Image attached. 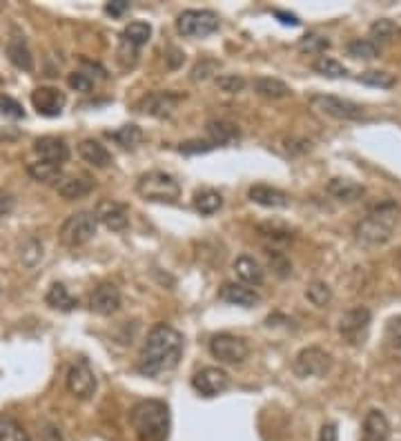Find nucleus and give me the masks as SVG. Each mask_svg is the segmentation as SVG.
Wrapping results in <instances>:
<instances>
[{
	"mask_svg": "<svg viewBox=\"0 0 401 441\" xmlns=\"http://www.w3.org/2000/svg\"><path fill=\"white\" fill-rule=\"evenodd\" d=\"M368 328H370V310L368 308H352L348 310L345 315L339 321V332L341 337L357 346V343H364L366 335H368Z\"/></svg>",
	"mask_w": 401,
	"mask_h": 441,
	"instance_id": "9b49d317",
	"label": "nucleus"
},
{
	"mask_svg": "<svg viewBox=\"0 0 401 441\" xmlns=\"http://www.w3.org/2000/svg\"><path fill=\"white\" fill-rule=\"evenodd\" d=\"M205 130H207L210 141H212L216 147H219V145L237 143L239 138H241L239 127H237L234 123H232V121H225V118H212V121H207Z\"/></svg>",
	"mask_w": 401,
	"mask_h": 441,
	"instance_id": "aec40b11",
	"label": "nucleus"
},
{
	"mask_svg": "<svg viewBox=\"0 0 401 441\" xmlns=\"http://www.w3.org/2000/svg\"><path fill=\"white\" fill-rule=\"evenodd\" d=\"M110 136L125 149H134L143 143V130L139 125H123L121 130L110 132Z\"/></svg>",
	"mask_w": 401,
	"mask_h": 441,
	"instance_id": "f704fd0d",
	"label": "nucleus"
},
{
	"mask_svg": "<svg viewBox=\"0 0 401 441\" xmlns=\"http://www.w3.org/2000/svg\"><path fill=\"white\" fill-rule=\"evenodd\" d=\"M305 297H308V301L312 306L316 308H323L325 303H330L332 299V290L328 283H321V281H314L308 285V290H305Z\"/></svg>",
	"mask_w": 401,
	"mask_h": 441,
	"instance_id": "e433bc0d",
	"label": "nucleus"
},
{
	"mask_svg": "<svg viewBox=\"0 0 401 441\" xmlns=\"http://www.w3.org/2000/svg\"><path fill=\"white\" fill-rule=\"evenodd\" d=\"M386 343L390 346V350L401 357V315L393 317L388 321V326H386Z\"/></svg>",
	"mask_w": 401,
	"mask_h": 441,
	"instance_id": "58836bf2",
	"label": "nucleus"
},
{
	"mask_svg": "<svg viewBox=\"0 0 401 441\" xmlns=\"http://www.w3.org/2000/svg\"><path fill=\"white\" fill-rule=\"evenodd\" d=\"M377 45L373 40H368V38H357L352 40L350 45H348V56H352V58H364V60H370L377 56Z\"/></svg>",
	"mask_w": 401,
	"mask_h": 441,
	"instance_id": "4c0bfd02",
	"label": "nucleus"
},
{
	"mask_svg": "<svg viewBox=\"0 0 401 441\" xmlns=\"http://www.w3.org/2000/svg\"><path fill=\"white\" fill-rule=\"evenodd\" d=\"M183 354V335L167 324H156L139 354V372L145 376H158L174 370Z\"/></svg>",
	"mask_w": 401,
	"mask_h": 441,
	"instance_id": "f257e3e1",
	"label": "nucleus"
},
{
	"mask_svg": "<svg viewBox=\"0 0 401 441\" xmlns=\"http://www.w3.org/2000/svg\"><path fill=\"white\" fill-rule=\"evenodd\" d=\"M328 194L334 197L336 201H343V203H352L357 199H361L364 194V185H359V183L350 181V178H332L328 183Z\"/></svg>",
	"mask_w": 401,
	"mask_h": 441,
	"instance_id": "a878e982",
	"label": "nucleus"
},
{
	"mask_svg": "<svg viewBox=\"0 0 401 441\" xmlns=\"http://www.w3.org/2000/svg\"><path fill=\"white\" fill-rule=\"evenodd\" d=\"M34 152L40 156V160H47V163H65L69 158V147L67 143L58 136H40L34 143Z\"/></svg>",
	"mask_w": 401,
	"mask_h": 441,
	"instance_id": "f3484780",
	"label": "nucleus"
},
{
	"mask_svg": "<svg viewBox=\"0 0 401 441\" xmlns=\"http://www.w3.org/2000/svg\"><path fill=\"white\" fill-rule=\"evenodd\" d=\"M332 357L319 346L303 348L292 361V372L301 376V379H308V376H325V372L330 370Z\"/></svg>",
	"mask_w": 401,
	"mask_h": 441,
	"instance_id": "0eeeda50",
	"label": "nucleus"
},
{
	"mask_svg": "<svg viewBox=\"0 0 401 441\" xmlns=\"http://www.w3.org/2000/svg\"><path fill=\"white\" fill-rule=\"evenodd\" d=\"M194 208L200 214L210 217V214H214V212H219L221 208H223V197H221L219 192H214V190H200V192H196V197H194Z\"/></svg>",
	"mask_w": 401,
	"mask_h": 441,
	"instance_id": "473e14b6",
	"label": "nucleus"
},
{
	"mask_svg": "<svg viewBox=\"0 0 401 441\" xmlns=\"http://www.w3.org/2000/svg\"><path fill=\"white\" fill-rule=\"evenodd\" d=\"M216 85L219 90H223L228 94H239L246 88V78L239 76V74H221V76H216Z\"/></svg>",
	"mask_w": 401,
	"mask_h": 441,
	"instance_id": "a19ab883",
	"label": "nucleus"
},
{
	"mask_svg": "<svg viewBox=\"0 0 401 441\" xmlns=\"http://www.w3.org/2000/svg\"><path fill=\"white\" fill-rule=\"evenodd\" d=\"M152 36V27L147 23H141V20H136V23H130L128 27L123 29L121 34V40L128 42V45H132L134 49H141L147 40H150Z\"/></svg>",
	"mask_w": 401,
	"mask_h": 441,
	"instance_id": "c756f323",
	"label": "nucleus"
},
{
	"mask_svg": "<svg viewBox=\"0 0 401 441\" xmlns=\"http://www.w3.org/2000/svg\"><path fill=\"white\" fill-rule=\"evenodd\" d=\"M255 92L266 96V99H286L290 96V88L279 78H270V76H261L255 81Z\"/></svg>",
	"mask_w": 401,
	"mask_h": 441,
	"instance_id": "7c9ffc66",
	"label": "nucleus"
},
{
	"mask_svg": "<svg viewBox=\"0 0 401 441\" xmlns=\"http://www.w3.org/2000/svg\"><path fill=\"white\" fill-rule=\"evenodd\" d=\"M7 56L12 60V65L20 72H31L34 69V56H31V51L27 47V42L23 36L14 34L7 42Z\"/></svg>",
	"mask_w": 401,
	"mask_h": 441,
	"instance_id": "412c9836",
	"label": "nucleus"
},
{
	"mask_svg": "<svg viewBox=\"0 0 401 441\" xmlns=\"http://www.w3.org/2000/svg\"><path fill=\"white\" fill-rule=\"evenodd\" d=\"M130 424L139 441H167L170 437V408L158 399L139 401L130 413Z\"/></svg>",
	"mask_w": 401,
	"mask_h": 441,
	"instance_id": "f03ea898",
	"label": "nucleus"
},
{
	"mask_svg": "<svg viewBox=\"0 0 401 441\" xmlns=\"http://www.w3.org/2000/svg\"><path fill=\"white\" fill-rule=\"evenodd\" d=\"M96 228H99V221H96V214L94 212L71 214V217H67V221L60 225V232H58L60 243L67 247L85 245L94 239Z\"/></svg>",
	"mask_w": 401,
	"mask_h": 441,
	"instance_id": "39448f33",
	"label": "nucleus"
},
{
	"mask_svg": "<svg viewBox=\"0 0 401 441\" xmlns=\"http://www.w3.org/2000/svg\"><path fill=\"white\" fill-rule=\"evenodd\" d=\"M89 308L96 312V315L110 317L114 312H119L121 308V290L114 283H101L89 297Z\"/></svg>",
	"mask_w": 401,
	"mask_h": 441,
	"instance_id": "4468645a",
	"label": "nucleus"
},
{
	"mask_svg": "<svg viewBox=\"0 0 401 441\" xmlns=\"http://www.w3.org/2000/svg\"><path fill=\"white\" fill-rule=\"evenodd\" d=\"M130 9V3L128 0H112V3H108V7H105V12L112 14V16H121Z\"/></svg>",
	"mask_w": 401,
	"mask_h": 441,
	"instance_id": "de8ad7c7",
	"label": "nucleus"
},
{
	"mask_svg": "<svg viewBox=\"0 0 401 441\" xmlns=\"http://www.w3.org/2000/svg\"><path fill=\"white\" fill-rule=\"evenodd\" d=\"M67 85H69L71 90H76V92H89V90L94 88V81L87 76V74H83V72H74V74H69Z\"/></svg>",
	"mask_w": 401,
	"mask_h": 441,
	"instance_id": "c03bdc74",
	"label": "nucleus"
},
{
	"mask_svg": "<svg viewBox=\"0 0 401 441\" xmlns=\"http://www.w3.org/2000/svg\"><path fill=\"white\" fill-rule=\"evenodd\" d=\"M330 47V40L323 38V36H316V34H308L303 36L299 42V49L301 51H308V53H321Z\"/></svg>",
	"mask_w": 401,
	"mask_h": 441,
	"instance_id": "79ce46f5",
	"label": "nucleus"
},
{
	"mask_svg": "<svg viewBox=\"0 0 401 441\" xmlns=\"http://www.w3.org/2000/svg\"><path fill=\"white\" fill-rule=\"evenodd\" d=\"M27 174L38 181L45 183V185H58L62 181V169L56 163H47V160H38V163H29L27 165Z\"/></svg>",
	"mask_w": 401,
	"mask_h": 441,
	"instance_id": "bb28decb",
	"label": "nucleus"
},
{
	"mask_svg": "<svg viewBox=\"0 0 401 441\" xmlns=\"http://www.w3.org/2000/svg\"><path fill=\"white\" fill-rule=\"evenodd\" d=\"M216 145L212 141H185L178 147V152L181 154H205V152H212Z\"/></svg>",
	"mask_w": 401,
	"mask_h": 441,
	"instance_id": "37998d69",
	"label": "nucleus"
},
{
	"mask_svg": "<svg viewBox=\"0 0 401 441\" xmlns=\"http://www.w3.org/2000/svg\"><path fill=\"white\" fill-rule=\"evenodd\" d=\"M310 103L316 112H321L323 116L336 118V121H359V118H364V107L361 105L339 99V96L316 94V96H312Z\"/></svg>",
	"mask_w": 401,
	"mask_h": 441,
	"instance_id": "6e6552de",
	"label": "nucleus"
},
{
	"mask_svg": "<svg viewBox=\"0 0 401 441\" xmlns=\"http://www.w3.org/2000/svg\"><path fill=\"white\" fill-rule=\"evenodd\" d=\"M274 16H277L283 25H290V27H297L299 25V18L294 16V14H288V12H281V9H277V12H274Z\"/></svg>",
	"mask_w": 401,
	"mask_h": 441,
	"instance_id": "603ef678",
	"label": "nucleus"
},
{
	"mask_svg": "<svg viewBox=\"0 0 401 441\" xmlns=\"http://www.w3.org/2000/svg\"><path fill=\"white\" fill-rule=\"evenodd\" d=\"M45 303L49 308H54V310H60V312H71L74 308H76V299L67 292V288L62 283H54L47 290Z\"/></svg>",
	"mask_w": 401,
	"mask_h": 441,
	"instance_id": "cd10ccee",
	"label": "nucleus"
},
{
	"mask_svg": "<svg viewBox=\"0 0 401 441\" xmlns=\"http://www.w3.org/2000/svg\"><path fill=\"white\" fill-rule=\"evenodd\" d=\"M136 192L145 201H156V203H176L181 197V185L178 181L161 169L145 172L136 181Z\"/></svg>",
	"mask_w": 401,
	"mask_h": 441,
	"instance_id": "20e7f679",
	"label": "nucleus"
},
{
	"mask_svg": "<svg viewBox=\"0 0 401 441\" xmlns=\"http://www.w3.org/2000/svg\"><path fill=\"white\" fill-rule=\"evenodd\" d=\"M270 261H272V265H274V267H277V272H279L281 276H286V274L292 270V265H290L286 259H283V256H279V254H274V259L270 256Z\"/></svg>",
	"mask_w": 401,
	"mask_h": 441,
	"instance_id": "3c124183",
	"label": "nucleus"
},
{
	"mask_svg": "<svg viewBox=\"0 0 401 441\" xmlns=\"http://www.w3.org/2000/svg\"><path fill=\"white\" fill-rule=\"evenodd\" d=\"M192 388L200 397H219L221 392H225L230 388V374L223 368L207 365V368H200L198 372H194Z\"/></svg>",
	"mask_w": 401,
	"mask_h": 441,
	"instance_id": "9d476101",
	"label": "nucleus"
},
{
	"mask_svg": "<svg viewBox=\"0 0 401 441\" xmlns=\"http://www.w3.org/2000/svg\"><path fill=\"white\" fill-rule=\"evenodd\" d=\"M257 232L263 236V239H268L272 243H288L294 239V232L288 228L286 223L281 221H266V223H259L257 225Z\"/></svg>",
	"mask_w": 401,
	"mask_h": 441,
	"instance_id": "c85d7f7f",
	"label": "nucleus"
},
{
	"mask_svg": "<svg viewBox=\"0 0 401 441\" xmlns=\"http://www.w3.org/2000/svg\"><path fill=\"white\" fill-rule=\"evenodd\" d=\"M210 352L212 357L219 359L221 363H241L248 359L250 348L246 339L234 337V335H214L210 341Z\"/></svg>",
	"mask_w": 401,
	"mask_h": 441,
	"instance_id": "1a4fd4ad",
	"label": "nucleus"
},
{
	"mask_svg": "<svg viewBox=\"0 0 401 441\" xmlns=\"http://www.w3.org/2000/svg\"><path fill=\"white\" fill-rule=\"evenodd\" d=\"M94 214H96V221L103 223L105 228L112 232H123L130 225V210L119 201H112V199L101 201Z\"/></svg>",
	"mask_w": 401,
	"mask_h": 441,
	"instance_id": "ddd939ff",
	"label": "nucleus"
},
{
	"mask_svg": "<svg viewBox=\"0 0 401 441\" xmlns=\"http://www.w3.org/2000/svg\"><path fill=\"white\" fill-rule=\"evenodd\" d=\"M364 437L368 441H386L390 437V424L382 410H370L364 419Z\"/></svg>",
	"mask_w": 401,
	"mask_h": 441,
	"instance_id": "b1692460",
	"label": "nucleus"
},
{
	"mask_svg": "<svg viewBox=\"0 0 401 441\" xmlns=\"http://www.w3.org/2000/svg\"><path fill=\"white\" fill-rule=\"evenodd\" d=\"M178 103H181V96L178 94L154 92L150 96H145V99L139 103V110L143 114H150V116H156V118H167L178 107Z\"/></svg>",
	"mask_w": 401,
	"mask_h": 441,
	"instance_id": "2eb2a0df",
	"label": "nucleus"
},
{
	"mask_svg": "<svg viewBox=\"0 0 401 441\" xmlns=\"http://www.w3.org/2000/svg\"><path fill=\"white\" fill-rule=\"evenodd\" d=\"M359 81L366 85H373V88H382V90H388L395 85V76L388 72H364L361 76H359Z\"/></svg>",
	"mask_w": 401,
	"mask_h": 441,
	"instance_id": "ea45409f",
	"label": "nucleus"
},
{
	"mask_svg": "<svg viewBox=\"0 0 401 441\" xmlns=\"http://www.w3.org/2000/svg\"><path fill=\"white\" fill-rule=\"evenodd\" d=\"M40 441H62V437H60L56 426L45 424L43 428H40Z\"/></svg>",
	"mask_w": 401,
	"mask_h": 441,
	"instance_id": "09e8293b",
	"label": "nucleus"
},
{
	"mask_svg": "<svg viewBox=\"0 0 401 441\" xmlns=\"http://www.w3.org/2000/svg\"><path fill=\"white\" fill-rule=\"evenodd\" d=\"M234 272L241 278V283L244 285H261L263 278H266V272H263V267L259 265V261H255L252 256L244 254L239 256L234 261Z\"/></svg>",
	"mask_w": 401,
	"mask_h": 441,
	"instance_id": "4be33fe9",
	"label": "nucleus"
},
{
	"mask_svg": "<svg viewBox=\"0 0 401 441\" xmlns=\"http://www.w3.org/2000/svg\"><path fill=\"white\" fill-rule=\"evenodd\" d=\"M248 197L252 203H257V206H263V208H288L290 206V197L286 194L283 190H277L272 185H263V183H259V185H252Z\"/></svg>",
	"mask_w": 401,
	"mask_h": 441,
	"instance_id": "6ab92c4d",
	"label": "nucleus"
},
{
	"mask_svg": "<svg viewBox=\"0 0 401 441\" xmlns=\"http://www.w3.org/2000/svg\"><path fill=\"white\" fill-rule=\"evenodd\" d=\"M78 154H80L83 160H85V163H89L94 167H108L112 163V154L105 149V145H101L99 141H94V138H85V141H80Z\"/></svg>",
	"mask_w": 401,
	"mask_h": 441,
	"instance_id": "5701e85b",
	"label": "nucleus"
},
{
	"mask_svg": "<svg viewBox=\"0 0 401 441\" xmlns=\"http://www.w3.org/2000/svg\"><path fill=\"white\" fill-rule=\"evenodd\" d=\"M56 190L62 199L76 201V199H83L89 194L94 190V183L87 176H69V178H62L56 185Z\"/></svg>",
	"mask_w": 401,
	"mask_h": 441,
	"instance_id": "393cba45",
	"label": "nucleus"
},
{
	"mask_svg": "<svg viewBox=\"0 0 401 441\" xmlns=\"http://www.w3.org/2000/svg\"><path fill=\"white\" fill-rule=\"evenodd\" d=\"M312 69L316 74H321V76H328V78H341L348 74V69L341 65V63L330 58V56H319L312 63Z\"/></svg>",
	"mask_w": 401,
	"mask_h": 441,
	"instance_id": "c9c22d12",
	"label": "nucleus"
},
{
	"mask_svg": "<svg viewBox=\"0 0 401 441\" xmlns=\"http://www.w3.org/2000/svg\"><path fill=\"white\" fill-rule=\"evenodd\" d=\"M219 299L225 301V303H232V306H241V308H255L257 303H261V297L255 292V290L244 283H232V281L219 288Z\"/></svg>",
	"mask_w": 401,
	"mask_h": 441,
	"instance_id": "a211bd4d",
	"label": "nucleus"
},
{
	"mask_svg": "<svg viewBox=\"0 0 401 441\" xmlns=\"http://www.w3.org/2000/svg\"><path fill=\"white\" fill-rule=\"evenodd\" d=\"M67 390L76 399H89L96 392V374L85 359H78L67 372Z\"/></svg>",
	"mask_w": 401,
	"mask_h": 441,
	"instance_id": "f8f14e48",
	"label": "nucleus"
},
{
	"mask_svg": "<svg viewBox=\"0 0 401 441\" xmlns=\"http://www.w3.org/2000/svg\"><path fill=\"white\" fill-rule=\"evenodd\" d=\"M0 114L12 116V118H23L25 116L23 107H20L14 99H9V96H0Z\"/></svg>",
	"mask_w": 401,
	"mask_h": 441,
	"instance_id": "a18cd8bd",
	"label": "nucleus"
},
{
	"mask_svg": "<svg viewBox=\"0 0 401 441\" xmlns=\"http://www.w3.org/2000/svg\"><path fill=\"white\" fill-rule=\"evenodd\" d=\"M401 34V29L397 27V23H393V20L388 18H382V20H375V23L370 25V38L373 42L377 45H384V42H393L397 36Z\"/></svg>",
	"mask_w": 401,
	"mask_h": 441,
	"instance_id": "72a5a7b5",
	"label": "nucleus"
},
{
	"mask_svg": "<svg viewBox=\"0 0 401 441\" xmlns=\"http://www.w3.org/2000/svg\"><path fill=\"white\" fill-rule=\"evenodd\" d=\"M319 441H339V433H336L334 424H323L321 433H319Z\"/></svg>",
	"mask_w": 401,
	"mask_h": 441,
	"instance_id": "8fccbe9b",
	"label": "nucleus"
},
{
	"mask_svg": "<svg viewBox=\"0 0 401 441\" xmlns=\"http://www.w3.org/2000/svg\"><path fill=\"white\" fill-rule=\"evenodd\" d=\"M65 94L56 88H38L31 92V105L40 116H58L65 107Z\"/></svg>",
	"mask_w": 401,
	"mask_h": 441,
	"instance_id": "dca6fc26",
	"label": "nucleus"
},
{
	"mask_svg": "<svg viewBox=\"0 0 401 441\" xmlns=\"http://www.w3.org/2000/svg\"><path fill=\"white\" fill-rule=\"evenodd\" d=\"M176 27L185 38H205L219 29V16L210 9H187L178 16Z\"/></svg>",
	"mask_w": 401,
	"mask_h": 441,
	"instance_id": "423d86ee",
	"label": "nucleus"
},
{
	"mask_svg": "<svg viewBox=\"0 0 401 441\" xmlns=\"http://www.w3.org/2000/svg\"><path fill=\"white\" fill-rule=\"evenodd\" d=\"M0 441H31L23 424L12 415H0Z\"/></svg>",
	"mask_w": 401,
	"mask_h": 441,
	"instance_id": "2f4dec72",
	"label": "nucleus"
},
{
	"mask_svg": "<svg viewBox=\"0 0 401 441\" xmlns=\"http://www.w3.org/2000/svg\"><path fill=\"white\" fill-rule=\"evenodd\" d=\"M399 214L401 210L395 201H386L382 206H377L364 221L357 223L355 228L357 239L366 245H382L390 241V236H393L399 223Z\"/></svg>",
	"mask_w": 401,
	"mask_h": 441,
	"instance_id": "7ed1b4c3",
	"label": "nucleus"
},
{
	"mask_svg": "<svg viewBox=\"0 0 401 441\" xmlns=\"http://www.w3.org/2000/svg\"><path fill=\"white\" fill-rule=\"evenodd\" d=\"M14 203H16L14 194H9L7 190H0V221H3L5 217H9V214H12Z\"/></svg>",
	"mask_w": 401,
	"mask_h": 441,
	"instance_id": "49530a36",
	"label": "nucleus"
}]
</instances>
